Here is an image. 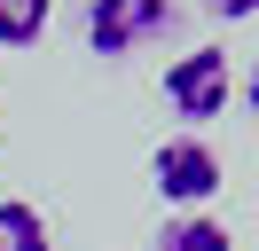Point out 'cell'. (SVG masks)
<instances>
[{
	"mask_svg": "<svg viewBox=\"0 0 259 251\" xmlns=\"http://www.w3.org/2000/svg\"><path fill=\"white\" fill-rule=\"evenodd\" d=\"M220 149H212L204 134H165L157 149H149V188H157V204H173V212H204L212 196H220Z\"/></svg>",
	"mask_w": 259,
	"mask_h": 251,
	"instance_id": "6da1fadb",
	"label": "cell"
},
{
	"mask_svg": "<svg viewBox=\"0 0 259 251\" xmlns=\"http://www.w3.org/2000/svg\"><path fill=\"white\" fill-rule=\"evenodd\" d=\"M181 24V8L173 0H87V47L95 55H134V47H149V39H165V31Z\"/></svg>",
	"mask_w": 259,
	"mask_h": 251,
	"instance_id": "7a4b0ae2",
	"label": "cell"
},
{
	"mask_svg": "<svg viewBox=\"0 0 259 251\" xmlns=\"http://www.w3.org/2000/svg\"><path fill=\"white\" fill-rule=\"evenodd\" d=\"M228 94H236L228 47H189V55L165 63V102H173V118H220Z\"/></svg>",
	"mask_w": 259,
	"mask_h": 251,
	"instance_id": "3957f363",
	"label": "cell"
},
{
	"mask_svg": "<svg viewBox=\"0 0 259 251\" xmlns=\"http://www.w3.org/2000/svg\"><path fill=\"white\" fill-rule=\"evenodd\" d=\"M157 251H236V235H228V220H212V212H173L157 228Z\"/></svg>",
	"mask_w": 259,
	"mask_h": 251,
	"instance_id": "277c9868",
	"label": "cell"
},
{
	"mask_svg": "<svg viewBox=\"0 0 259 251\" xmlns=\"http://www.w3.org/2000/svg\"><path fill=\"white\" fill-rule=\"evenodd\" d=\"M0 251H55L48 212H39V204H24V196H8V204H0Z\"/></svg>",
	"mask_w": 259,
	"mask_h": 251,
	"instance_id": "5b68a950",
	"label": "cell"
},
{
	"mask_svg": "<svg viewBox=\"0 0 259 251\" xmlns=\"http://www.w3.org/2000/svg\"><path fill=\"white\" fill-rule=\"evenodd\" d=\"M48 31V0H0V47H24Z\"/></svg>",
	"mask_w": 259,
	"mask_h": 251,
	"instance_id": "8992f818",
	"label": "cell"
},
{
	"mask_svg": "<svg viewBox=\"0 0 259 251\" xmlns=\"http://www.w3.org/2000/svg\"><path fill=\"white\" fill-rule=\"evenodd\" d=\"M204 16H228V24H243V16H259V0H196Z\"/></svg>",
	"mask_w": 259,
	"mask_h": 251,
	"instance_id": "52a82bcc",
	"label": "cell"
},
{
	"mask_svg": "<svg viewBox=\"0 0 259 251\" xmlns=\"http://www.w3.org/2000/svg\"><path fill=\"white\" fill-rule=\"evenodd\" d=\"M243 110H251V118H259V63H251V71H243Z\"/></svg>",
	"mask_w": 259,
	"mask_h": 251,
	"instance_id": "ba28073f",
	"label": "cell"
}]
</instances>
